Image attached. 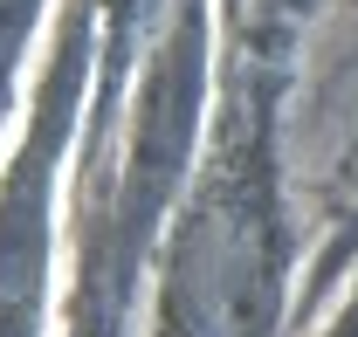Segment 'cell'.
I'll list each match as a JSON object with an SVG mask.
<instances>
[{
  "instance_id": "7a4b0ae2",
  "label": "cell",
  "mask_w": 358,
  "mask_h": 337,
  "mask_svg": "<svg viewBox=\"0 0 358 337\" xmlns=\"http://www.w3.org/2000/svg\"><path fill=\"white\" fill-rule=\"evenodd\" d=\"M331 337H358V303H352V310H345V324H338V331H331Z\"/></svg>"
},
{
  "instance_id": "6da1fadb",
  "label": "cell",
  "mask_w": 358,
  "mask_h": 337,
  "mask_svg": "<svg viewBox=\"0 0 358 337\" xmlns=\"http://www.w3.org/2000/svg\"><path fill=\"white\" fill-rule=\"evenodd\" d=\"M166 310L186 337H268L275 317V241L255 193L221 186L186 213L173 248Z\"/></svg>"
}]
</instances>
